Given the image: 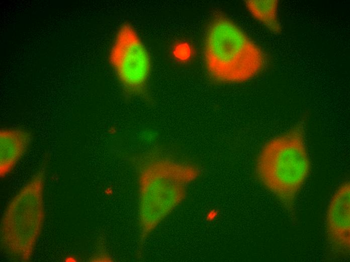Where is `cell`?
I'll use <instances>...</instances> for the list:
<instances>
[{"label":"cell","mask_w":350,"mask_h":262,"mask_svg":"<svg viewBox=\"0 0 350 262\" xmlns=\"http://www.w3.org/2000/svg\"><path fill=\"white\" fill-rule=\"evenodd\" d=\"M204 56L207 70L224 83L248 81L264 69V52L241 28L223 15H216L206 32Z\"/></svg>","instance_id":"6da1fadb"},{"label":"cell","mask_w":350,"mask_h":262,"mask_svg":"<svg viewBox=\"0 0 350 262\" xmlns=\"http://www.w3.org/2000/svg\"><path fill=\"white\" fill-rule=\"evenodd\" d=\"M310 167L304 126L299 122L264 146L257 159L256 171L264 185L290 209L308 178Z\"/></svg>","instance_id":"7a4b0ae2"},{"label":"cell","mask_w":350,"mask_h":262,"mask_svg":"<svg viewBox=\"0 0 350 262\" xmlns=\"http://www.w3.org/2000/svg\"><path fill=\"white\" fill-rule=\"evenodd\" d=\"M198 175L193 166L170 160H152L139 177L140 242L183 200L188 184Z\"/></svg>","instance_id":"3957f363"},{"label":"cell","mask_w":350,"mask_h":262,"mask_svg":"<svg viewBox=\"0 0 350 262\" xmlns=\"http://www.w3.org/2000/svg\"><path fill=\"white\" fill-rule=\"evenodd\" d=\"M110 61L128 94H144L150 74V58L143 41L129 23L120 27L111 48Z\"/></svg>","instance_id":"277c9868"},{"label":"cell","mask_w":350,"mask_h":262,"mask_svg":"<svg viewBox=\"0 0 350 262\" xmlns=\"http://www.w3.org/2000/svg\"><path fill=\"white\" fill-rule=\"evenodd\" d=\"M327 240L332 252L340 257L350 250V184L344 181L329 201L325 218Z\"/></svg>","instance_id":"5b68a950"},{"label":"cell","mask_w":350,"mask_h":262,"mask_svg":"<svg viewBox=\"0 0 350 262\" xmlns=\"http://www.w3.org/2000/svg\"><path fill=\"white\" fill-rule=\"evenodd\" d=\"M32 136L20 128H2L0 131L1 176L10 173L25 154Z\"/></svg>","instance_id":"8992f818"},{"label":"cell","mask_w":350,"mask_h":262,"mask_svg":"<svg viewBox=\"0 0 350 262\" xmlns=\"http://www.w3.org/2000/svg\"><path fill=\"white\" fill-rule=\"evenodd\" d=\"M252 16L267 29L275 34L282 31L279 15V4L277 0H250L244 2Z\"/></svg>","instance_id":"52a82bcc"},{"label":"cell","mask_w":350,"mask_h":262,"mask_svg":"<svg viewBox=\"0 0 350 262\" xmlns=\"http://www.w3.org/2000/svg\"><path fill=\"white\" fill-rule=\"evenodd\" d=\"M173 54L177 59L186 61L190 58L192 49L188 43L180 42L174 46Z\"/></svg>","instance_id":"ba28073f"},{"label":"cell","mask_w":350,"mask_h":262,"mask_svg":"<svg viewBox=\"0 0 350 262\" xmlns=\"http://www.w3.org/2000/svg\"><path fill=\"white\" fill-rule=\"evenodd\" d=\"M218 216V212L215 209L210 210L206 215V219L209 221L215 220Z\"/></svg>","instance_id":"9c48e42d"},{"label":"cell","mask_w":350,"mask_h":262,"mask_svg":"<svg viewBox=\"0 0 350 262\" xmlns=\"http://www.w3.org/2000/svg\"><path fill=\"white\" fill-rule=\"evenodd\" d=\"M64 261L66 262H76L77 261V259L74 256L69 255L65 257Z\"/></svg>","instance_id":"30bf717a"},{"label":"cell","mask_w":350,"mask_h":262,"mask_svg":"<svg viewBox=\"0 0 350 262\" xmlns=\"http://www.w3.org/2000/svg\"><path fill=\"white\" fill-rule=\"evenodd\" d=\"M105 194L108 196H110L113 193V190L112 188H107L105 190Z\"/></svg>","instance_id":"8fae6325"}]
</instances>
